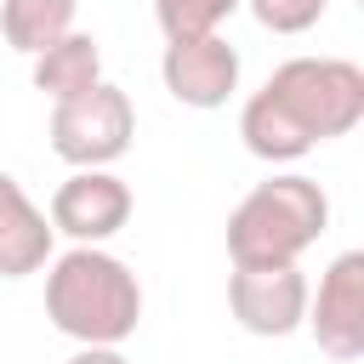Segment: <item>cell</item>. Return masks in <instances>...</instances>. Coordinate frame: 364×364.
Returning a JSON list of instances; mask_svg holds the SVG:
<instances>
[{"label": "cell", "instance_id": "ba28073f", "mask_svg": "<svg viewBox=\"0 0 364 364\" xmlns=\"http://www.w3.org/2000/svg\"><path fill=\"white\" fill-rule=\"evenodd\" d=\"M159 80L182 108H222L239 91V46H228L222 34H199V40H165L159 57Z\"/></svg>", "mask_w": 364, "mask_h": 364}, {"label": "cell", "instance_id": "52a82bcc", "mask_svg": "<svg viewBox=\"0 0 364 364\" xmlns=\"http://www.w3.org/2000/svg\"><path fill=\"white\" fill-rule=\"evenodd\" d=\"M131 188L114 171H74L57 193H51V233L74 239V245H102L131 222Z\"/></svg>", "mask_w": 364, "mask_h": 364}, {"label": "cell", "instance_id": "5bb4252c", "mask_svg": "<svg viewBox=\"0 0 364 364\" xmlns=\"http://www.w3.org/2000/svg\"><path fill=\"white\" fill-rule=\"evenodd\" d=\"M68 364H131V358H125L119 347H80Z\"/></svg>", "mask_w": 364, "mask_h": 364}, {"label": "cell", "instance_id": "6da1fadb", "mask_svg": "<svg viewBox=\"0 0 364 364\" xmlns=\"http://www.w3.org/2000/svg\"><path fill=\"white\" fill-rule=\"evenodd\" d=\"M364 119V68L347 57H290L239 108V136L267 165H296Z\"/></svg>", "mask_w": 364, "mask_h": 364}, {"label": "cell", "instance_id": "5b68a950", "mask_svg": "<svg viewBox=\"0 0 364 364\" xmlns=\"http://www.w3.org/2000/svg\"><path fill=\"white\" fill-rule=\"evenodd\" d=\"M336 364L364 358V250H341L324 273L318 290H307V318H301Z\"/></svg>", "mask_w": 364, "mask_h": 364}, {"label": "cell", "instance_id": "9c48e42d", "mask_svg": "<svg viewBox=\"0 0 364 364\" xmlns=\"http://www.w3.org/2000/svg\"><path fill=\"white\" fill-rule=\"evenodd\" d=\"M51 222L46 210L23 193L17 176L0 171V279H28L51 262Z\"/></svg>", "mask_w": 364, "mask_h": 364}, {"label": "cell", "instance_id": "8fae6325", "mask_svg": "<svg viewBox=\"0 0 364 364\" xmlns=\"http://www.w3.org/2000/svg\"><path fill=\"white\" fill-rule=\"evenodd\" d=\"M74 17H80V0H0V34L23 57H40L63 34H74Z\"/></svg>", "mask_w": 364, "mask_h": 364}, {"label": "cell", "instance_id": "3957f363", "mask_svg": "<svg viewBox=\"0 0 364 364\" xmlns=\"http://www.w3.org/2000/svg\"><path fill=\"white\" fill-rule=\"evenodd\" d=\"M330 228V199L313 176H267L256 182L233 216H228V256L233 267H290L301 262V250L318 245V233Z\"/></svg>", "mask_w": 364, "mask_h": 364}, {"label": "cell", "instance_id": "30bf717a", "mask_svg": "<svg viewBox=\"0 0 364 364\" xmlns=\"http://www.w3.org/2000/svg\"><path fill=\"white\" fill-rule=\"evenodd\" d=\"M91 85H102V46H97V34L74 28V34H63L57 46H46L34 57V91H46L51 102L85 97Z\"/></svg>", "mask_w": 364, "mask_h": 364}, {"label": "cell", "instance_id": "8992f818", "mask_svg": "<svg viewBox=\"0 0 364 364\" xmlns=\"http://www.w3.org/2000/svg\"><path fill=\"white\" fill-rule=\"evenodd\" d=\"M307 290H313V284L301 279L296 262H290V267H233V273H228V313L239 318V330L279 341V336L301 330V318H307Z\"/></svg>", "mask_w": 364, "mask_h": 364}, {"label": "cell", "instance_id": "7c38bea8", "mask_svg": "<svg viewBox=\"0 0 364 364\" xmlns=\"http://www.w3.org/2000/svg\"><path fill=\"white\" fill-rule=\"evenodd\" d=\"M245 0H154V23L165 28V40H199V34H222V23Z\"/></svg>", "mask_w": 364, "mask_h": 364}, {"label": "cell", "instance_id": "4fadbf2b", "mask_svg": "<svg viewBox=\"0 0 364 364\" xmlns=\"http://www.w3.org/2000/svg\"><path fill=\"white\" fill-rule=\"evenodd\" d=\"M245 6H250V17H256L267 34H307V28L324 17L330 0H245Z\"/></svg>", "mask_w": 364, "mask_h": 364}, {"label": "cell", "instance_id": "277c9868", "mask_svg": "<svg viewBox=\"0 0 364 364\" xmlns=\"http://www.w3.org/2000/svg\"><path fill=\"white\" fill-rule=\"evenodd\" d=\"M136 136V108L119 85H91L85 97L51 102V154L68 159L74 171H108L114 159H125Z\"/></svg>", "mask_w": 364, "mask_h": 364}, {"label": "cell", "instance_id": "7a4b0ae2", "mask_svg": "<svg viewBox=\"0 0 364 364\" xmlns=\"http://www.w3.org/2000/svg\"><path fill=\"white\" fill-rule=\"evenodd\" d=\"M46 318L80 347H119L142 324V284L114 250L74 245L46 262Z\"/></svg>", "mask_w": 364, "mask_h": 364}]
</instances>
